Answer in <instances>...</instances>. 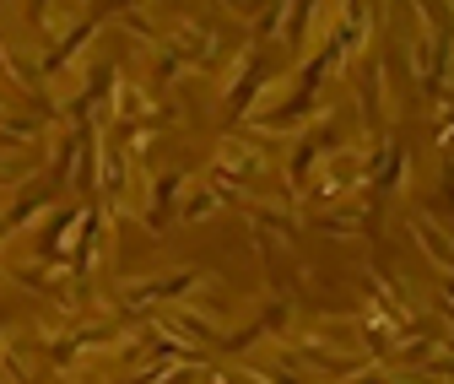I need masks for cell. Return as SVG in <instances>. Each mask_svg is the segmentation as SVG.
<instances>
[]
</instances>
